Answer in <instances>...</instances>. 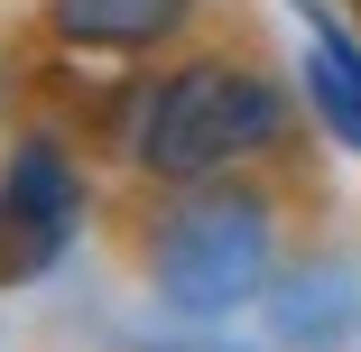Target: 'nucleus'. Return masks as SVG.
Masks as SVG:
<instances>
[{
  "label": "nucleus",
  "mask_w": 361,
  "mask_h": 352,
  "mask_svg": "<svg viewBox=\"0 0 361 352\" xmlns=\"http://www.w3.org/2000/svg\"><path fill=\"white\" fill-rule=\"evenodd\" d=\"M306 102L315 121H334L343 149H361V37L324 10H306Z\"/></svg>",
  "instance_id": "39448f33"
},
{
  "label": "nucleus",
  "mask_w": 361,
  "mask_h": 352,
  "mask_svg": "<svg viewBox=\"0 0 361 352\" xmlns=\"http://www.w3.org/2000/svg\"><path fill=\"white\" fill-rule=\"evenodd\" d=\"M287 130V93L250 65H176L139 111V167L167 186H204L232 158H259Z\"/></svg>",
  "instance_id": "f03ea898"
},
{
  "label": "nucleus",
  "mask_w": 361,
  "mask_h": 352,
  "mask_svg": "<svg viewBox=\"0 0 361 352\" xmlns=\"http://www.w3.org/2000/svg\"><path fill=\"white\" fill-rule=\"evenodd\" d=\"M65 260V232L37 223L19 195H0V288H28V278H47Z\"/></svg>",
  "instance_id": "0eeeda50"
},
{
  "label": "nucleus",
  "mask_w": 361,
  "mask_h": 352,
  "mask_svg": "<svg viewBox=\"0 0 361 352\" xmlns=\"http://www.w3.org/2000/svg\"><path fill=\"white\" fill-rule=\"evenodd\" d=\"M195 19V0H47V28L65 47H111V56H139Z\"/></svg>",
  "instance_id": "20e7f679"
},
{
  "label": "nucleus",
  "mask_w": 361,
  "mask_h": 352,
  "mask_svg": "<svg viewBox=\"0 0 361 352\" xmlns=\"http://www.w3.org/2000/svg\"><path fill=\"white\" fill-rule=\"evenodd\" d=\"M269 260H278V232H269V204L250 186H195L176 195V214L158 223L149 241V278H158V306L185 315V324H223L241 306L269 297Z\"/></svg>",
  "instance_id": "f257e3e1"
},
{
  "label": "nucleus",
  "mask_w": 361,
  "mask_h": 352,
  "mask_svg": "<svg viewBox=\"0 0 361 352\" xmlns=\"http://www.w3.org/2000/svg\"><path fill=\"white\" fill-rule=\"evenodd\" d=\"M352 10H361V0H352Z\"/></svg>",
  "instance_id": "6e6552de"
},
{
  "label": "nucleus",
  "mask_w": 361,
  "mask_h": 352,
  "mask_svg": "<svg viewBox=\"0 0 361 352\" xmlns=\"http://www.w3.org/2000/svg\"><path fill=\"white\" fill-rule=\"evenodd\" d=\"M259 315H269V343H287V352H343L361 334V278L334 269V260L278 269L269 297H259Z\"/></svg>",
  "instance_id": "7ed1b4c3"
},
{
  "label": "nucleus",
  "mask_w": 361,
  "mask_h": 352,
  "mask_svg": "<svg viewBox=\"0 0 361 352\" xmlns=\"http://www.w3.org/2000/svg\"><path fill=\"white\" fill-rule=\"evenodd\" d=\"M0 195H19L37 223H56L65 241H75V214H84V195H75V167L56 158V139H19V149H10V176H0Z\"/></svg>",
  "instance_id": "423d86ee"
}]
</instances>
